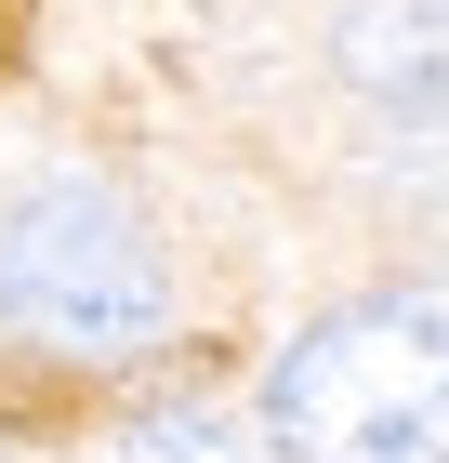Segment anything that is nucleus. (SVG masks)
<instances>
[{
    "instance_id": "1",
    "label": "nucleus",
    "mask_w": 449,
    "mask_h": 463,
    "mask_svg": "<svg viewBox=\"0 0 449 463\" xmlns=\"http://www.w3.org/2000/svg\"><path fill=\"white\" fill-rule=\"evenodd\" d=\"M265 463H449V279L357 291L277 357Z\"/></svg>"
},
{
    "instance_id": "2",
    "label": "nucleus",
    "mask_w": 449,
    "mask_h": 463,
    "mask_svg": "<svg viewBox=\"0 0 449 463\" xmlns=\"http://www.w3.org/2000/svg\"><path fill=\"white\" fill-rule=\"evenodd\" d=\"M173 318V279H159V239L133 225V199H106L93 173H53L0 213V331L53 371H119V357L159 345Z\"/></svg>"
},
{
    "instance_id": "3",
    "label": "nucleus",
    "mask_w": 449,
    "mask_h": 463,
    "mask_svg": "<svg viewBox=\"0 0 449 463\" xmlns=\"http://www.w3.org/2000/svg\"><path fill=\"white\" fill-rule=\"evenodd\" d=\"M331 67L357 93H383V107H436L449 93V0H344Z\"/></svg>"
},
{
    "instance_id": "4",
    "label": "nucleus",
    "mask_w": 449,
    "mask_h": 463,
    "mask_svg": "<svg viewBox=\"0 0 449 463\" xmlns=\"http://www.w3.org/2000/svg\"><path fill=\"white\" fill-rule=\"evenodd\" d=\"M119 463H239V437L211 424V411H145V424L119 437Z\"/></svg>"
},
{
    "instance_id": "5",
    "label": "nucleus",
    "mask_w": 449,
    "mask_h": 463,
    "mask_svg": "<svg viewBox=\"0 0 449 463\" xmlns=\"http://www.w3.org/2000/svg\"><path fill=\"white\" fill-rule=\"evenodd\" d=\"M0 53H14V0H0Z\"/></svg>"
}]
</instances>
